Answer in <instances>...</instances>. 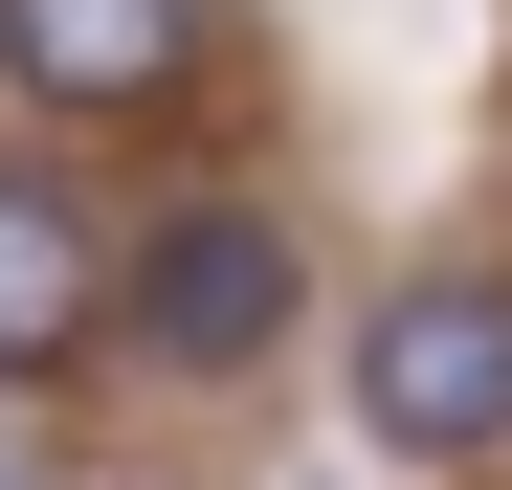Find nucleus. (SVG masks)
<instances>
[{
    "label": "nucleus",
    "mask_w": 512,
    "mask_h": 490,
    "mask_svg": "<svg viewBox=\"0 0 512 490\" xmlns=\"http://www.w3.org/2000/svg\"><path fill=\"white\" fill-rule=\"evenodd\" d=\"M67 335H112V245L67 201V156H0V357H67Z\"/></svg>",
    "instance_id": "4"
},
{
    "label": "nucleus",
    "mask_w": 512,
    "mask_h": 490,
    "mask_svg": "<svg viewBox=\"0 0 512 490\" xmlns=\"http://www.w3.org/2000/svg\"><path fill=\"white\" fill-rule=\"evenodd\" d=\"M0 90L23 112H179L201 90V0H0Z\"/></svg>",
    "instance_id": "3"
},
{
    "label": "nucleus",
    "mask_w": 512,
    "mask_h": 490,
    "mask_svg": "<svg viewBox=\"0 0 512 490\" xmlns=\"http://www.w3.org/2000/svg\"><path fill=\"white\" fill-rule=\"evenodd\" d=\"M334 379H357V446L379 468H490L512 446V268H401Z\"/></svg>",
    "instance_id": "2"
},
{
    "label": "nucleus",
    "mask_w": 512,
    "mask_h": 490,
    "mask_svg": "<svg viewBox=\"0 0 512 490\" xmlns=\"http://www.w3.org/2000/svg\"><path fill=\"white\" fill-rule=\"evenodd\" d=\"M312 335V245H290V201H156L134 245H112V357L134 379H245V357H290Z\"/></svg>",
    "instance_id": "1"
}]
</instances>
